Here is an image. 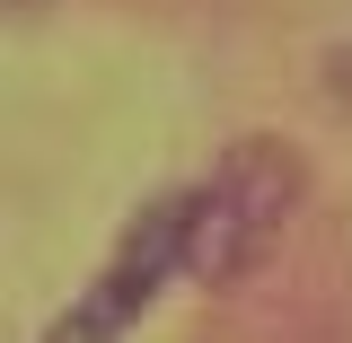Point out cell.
Listing matches in <instances>:
<instances>
[{"label": "cell", "instance_id": "6da1fadb", "mask_svg": "<svg viewBox=\"0 0 352 343\" xmlns=\"http://www.w3.org/2000/svg\"><path fill=\"white\" fill-rule=\"evenodd\" d=\"M300 159L282 141H238L203 185H185V282H247L300 212Z\"/></svg>", "mask_w": 352, "mask_h": 343}, {"label": "cell", "instance_id": "7a4b0ae2", "mask_svg": "<svg viewBox=\"0 0 352 343\" xmlns=\"http://www.w3.org/2000/svg\"><path fill=\"white\" fill-rule=\"evenodd\" d=\"M168 282H185V185H176V194H150V203L124 220V238L106 247L97 282L44 326V343H124L132 326L159 308Z\"/></svg>", "mask_w": 352, "mask_h": 343}, {"label": "cell", "instance_id": "3957f363", "mask_svg": "<svg viewBox=\"0 0 352 343\" xmlns=\"http://www.w3.org/2000/svg\"><path fill=\"white\" fill-rule=\"evenodd\" d=\"M0 9H36V0H0Z\"/></svg>", "mask_w": 352, "mask_h": 343}]
</instances>
